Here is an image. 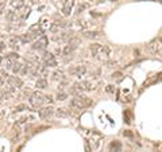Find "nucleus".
<instances>
[{
  "instance_id": "obj_1",
  "label": "nucleus",
  "mask_w": 162,
  "mask_h": 152,
  "mask_svg": "<svg viewBox=\"0 0 162 152\" xmlns=\"http://www.w3.org/2000/svg\"><path fill=\"white\" fill-rule=\"evenodd\" d=\"M91 53L96 59L99 61H108L111 55V49L106 45H99V43H93L91 45Z\"/></svg>"
},
{
  "instance_id": "obj_2",
  "label": "nucleus",
  "mask_w": 162,
  "mask_h": 152,
  "mask_svg": "<svg viewBox=\"0 0 162 152\" xmlns=\"http://www.w3.org/2000/svg\"><path fill=\"white\" fill-rule=\"evenodd\" d=\"M91 105H92V100L89 97L83 96V94L76 96L74 98L70 101V106L74 109H85L88 106H91Z\"/></svg>"
},
{
  "instance_id": "obj_3",
  "label": "nucleus",
  "mask_w": 162,
  "mask_h": 152,
  "mask_svg": "<svg viewBox=\"0 0 162 152\" xmlns=\"http://www.w3.org/2000/svg\"><path fill=\"white\" fill-rule=\"evenodd\" d=\"M45 101H46V96L38 90L34 92L31 97H30V104H31L34 108H41L42 105L45 104Z\"/></svg>"
},
{
  "instance_id": "obj_4",
  "label": "nucleus",
  "mask_w": 162,
  "mask_h": 152,
  "mask_svg": "<svg viewBox=\"0 0 162 152\" xmlns=\"http://www.w3.org/2000/svg\"><path fill=\"white\" fill-rule=\"evenodd\" d=\"M73 92H91L92 89H93V86H92V84L89 82V81H79V82H76L74 85H73Z\"/></svg>"
},
{
  "instance_id": "obj_5",
  "label": "nucleus",
  "mask_w": 162,
  "mask_h": 152,
  "mask_svg": "<svg viewBox=\"0 0 162 152\" xmlns=\"http://www.w3.org/2000/svg\"><path fill=\"white\" fill-rule=\"evenodd\" d=\"M47 43H49L47 37L42 35V37H39V38H38V39H37L35 42H34L33 49H35V50H45L46 47H47Z\"/></svg>"
},
{
  "instance_id": "obj_6",
  "label": "nucleus",
  "mask_w": 162,
  "mask_h": 152,
  "mask_svg": "<svg viewBox=\"0 0 162 152\" xmlns=\"http://www.w3.org/2000/svg\"><path fill=\"white\" fill-rule=\"evenodd\" d=\"M19 59V55L16 53H11L10 55H7L4 58V61H3V65H4V67L6 69H11L12 67V65H14V62H16Z\"/></svg>"
},
{
  "instance_id": "obj_7",
  "label": "nucleus",
  "mask_w": 162,
  "mask_h": 152,
  "mask_svg": "<svg viewBox=\"0 0 162 152\" xmlns=\"http://www.w3.org/2000/svg\"><path fill=\"white\" fill-rule=\"evenodd\" d=\"M38 115H39L41 119H50L52 116L54 115V109L52 106H46V108H41L39 111H38Z\"/></svg>"
},
{
  "instance_id": "obj_8",
  "label": "nucleus",
  "mask_w": 162,
  "mask_h": 152,
  "mask_svg": "<svg viewBox=\"0 0 162 152\" xmlns=\"http://www.w3.org/2000/svg\"><path fill=\"white\" fill-rule=\"evenodd\" d=\"M74 2H76V0H65V2H64V6H62L64 16H69V15H70L73 7H74Z\"/></svg>"
},
{
  "instance_id": "obj_9",
  "label": "nucleus",
  "mask_w": 162,
  "mask_h": 152,
  "mask_svg": "<svg viewBox=\"0 0 162 152\" xmlns=\"http://www.w3.org/2000/svg\"><path fill=\"white\" fill-rule=\"evenodd\" d=\"M149 50L153 54H157V55L162 57V43H160V42H157V41L151 42V43L149 45Z\"/></svg>"
},
{
  "instance_id": "obj_10",
  "label": "nucleus",
  "mask_w": 162,
  "mask_h": 152,
  "mask_svg": "<svg viewBox=\"0 0 162 152\" xmlns=\"http://www.w3.org/2000/svg\"><path fill=\"white\" fill-rule=\"evenodd\" d=\"M69 72H70L72 76L81 77V76H84V74L87 73V67L85 66H83V65H77V66H74V67H72Z\"/></svg>"
},
{
  "instance_id": "obj_11",
  "label": "nucleus",
  "mask_w": 162,
  "mask_h": 152,
  "mask_svg": "<svg viewBox=\"0 0 162 152\" xmlns=\"http://www.w3.org/2000/svg\"><path fill=\"white\" fill-rule=\"evenodd\" d=\"M7 82H8V85L11 88H14V89H19V88H22V80L20 78H18V77H7Z\"/></svg>"
},
{
  "instance_id": "obj_12",
  "label": "nucleus",
  "mask_w": 162,
  "mask_h": 152,
  "mask_svg": "<svg viewBox=\"0 0 162 152\" xmlns=\"http://www.w3.org/2000/svg\"><path fill=\"white\" fill-rule=\"evenodd\" d=\"M45 65L49 66V67H56L57 66V59L54 58V55L52 53H46L45 54Z\"/></svg>"
},
{
  "instance_id": "obj_13",
  "label": "nucleus",
  "mask_w": 162,
  "mask_h": 152,
  "mask_svg": "<svg viewBox=\"0 0 162 152\" xmlns=\"http://www.w3.org/2000/svg\"><path fill=\"white\" fill-rule=\"evenodd\" d=\"M108 151H110V152H122V151H123L122 143L118 141V140H114V141H111L110 145H108Z\"/></svg>"
},
{
  "instance_id": "obj_14",
  "label": "nucleus",
  "mask_w": 162,
  "mask_h": 152,
  "mask_svg": "<svg viewBox=\"0 0 162 152\" xmlns=\"http://www.w3.org/2000/svg\"><path fill=\"white\" fill-rule=\"evenodd\" d=\"M54 113H56L57 117H61V119H65V117H69V116H70V112H69L68 108H58Z\"/></svg>"
},
{
  "instance_id": "obj_15",
  "label": "nucleus",
  "mask_w": 162,
  "mask_h": 152,
  "mask_svg": "<svg viewBox=\"0 0 162 152\" xmlns=\"http://www.w3.org/2000/svg\"><path fill=\"white\" fill-rule=\"evenodd\" d=\"M85 38H89V39H96V38H100V33L97 31H88V33L83 34Z\"/></svg>"
},
{
  "instance_id": "obj_16",
  "label": "nucleus",
  "mask_w": 162,
  "mask_h": 152,
  "mask_svg": "<svg viewBox=\"0 0 162 152\" xmlns=\"http://www.w3.org/2000/svg\"><path fill=\"white\" fill-rule=\"evenodd\" d=\"M11 7H12V8H16V10H20L25 7V2H23V0H12V2H11Z\"/></svg>"
},
{
  "instance_id": "obj_17",
  "label": "nucleus",
  "mask_w": 162,
  "mask_h": 152,
  "mask_svg": "<svg viewBox=\"0 0 162 152\" xmlns=\"http://www.w3.org/2000/svg\"><path fill=\"white\" fill-rule=\"evenodd\" d=\"M74 47H76L74 45H70V43L66 45L64 47V50H62V54H64V55H70V54L73 53V50H74Z\"/></svg>"
},
{
  "instance_id": "obj_18",
  "label": "nucleus",
  "mask_w": 162,
  "mask_h": 152,
  "mask_svg": "<svg viewBox=\"0 0 162 152\" xmlns=\"http://www.w3.org/2000/svg\"><path fill=\"white\" fill-rule=\"evenodd\" d=\"M37 88H39V89L47 88V80H46L45 77H41V78L37 81Z\"/></svg>"
},
{
  "instance_id": "obj_19",
  "label": "nucleus",
  "mask_w": 162,
  "mask_h": 152,
  "mask_svg": "<svg viewBox=\"0 0 162 152\" xmlns=\"http://www.w3.org/2000/svg\"><path fill=\"white\" fill-rule=\"evenodd\" d=\"M11 70H12V73L15 74H18V73H20L22 72V63L20 62H14V65H12V67H11Z\"/></svg>"
},
{
  "instance_id": "obj_20",
  "label": "nucleus",
  "mask_w": 162,
  "mask_h": 152,
  "mask_svg": "<svg viewBox=\"0 0 162 152\" xmlns=\"http://www.w3.org/2000/svg\"><path fill=\"white\" fill-rule=\"evenodd\" d=\"M19 42H20V37H14V38H11V41H10V46L12 49H18Z\"/></svg>"
},
{
  "instance_id": "obj_21",
  "label": "nucleus",
  "mask_w": 162,
  "mask_h": 152,
  "mask_svg": "<svg viewBox=\"0 0 162 152\" xmlns=\"http://www.w3.org/2000/svg\"><path fill=\"white\" fill-rule=\"evenodd\" d=\"M53 78L54 80H64V72L62 70H57V72H54V74H53Z\"/></svg>"
},
{
  "instance_id": "obj_22",
  "label": "nucleus",
  "mask_w": 162,
  "mask_h": 152,
  "mask_svg": "<svg viewBox=\"0 0 162 152\" xmlns=\"http://www.w3.org/2000/svg\"><path fill=\"white\" fill-rule=\"evenodd\" d=\"M100 136H96V139H92V144H93V150H97L99 144H100Z\"/></svg>"
},
{
  "instance_id": "obj_23",
  "label": "nucleus",
  "mask_w": 162,
  "mask_h": 152,
  "mask_svg": "<svg viewBox=\"0 0 162 152\" xmlns=\"http://www.w3.org/2000/svg\"><path fill=\"white\" fill-rule=\"evenodd\" d=\"M66 98H68L66 93H58V94H57V100H58V101H65Z\"/></svg>"
},
{
  "instance_id": "obj_24",
  "label": "nucleus",
  "mask_w": 162,
  "mask_h": 152,
  "mask_svg": "<svg viewBox=\"0 0 162 152\" xmlns=\"http://www.w3.org/2000/svg\"><path fill=\"white\" fill-rule=\"evenodd\" d=\"M29 14H30V7H25V12L20 15V18L22 19H26L27 16H29Z\"/></svg>"
},
{
  "instance_id": "obj_25",
  "label": "nucleus",
  "mask_w": 162,
  "mask_h": 152,
  "mask_svg": "<svg viewBox=\"0 0 162 152\" xmlns=\"http://www.w3.org/2000/svg\"><path fill=\"white\" fill-rule=\"evenodd\" d=\"M7 19H8V20H14V19H16L14 11H8V14H7Z\"/></svg>"
},
{
  "instance_id": "obj_26",
  "label": "nucleus",
  "mask_w": 162,
  "mask_h": 152,
  "mask_svg": "<svg viewBox=\"0 0 162 152\" xmlns=\"http://www.w3.org/2000/svg\"><path fill=\"white\" fill-rule=\"evenodd\" d=\"M112 78H115L116 81H122V73H120V72L114 73V74H112Z\"/></svg>"
},
{
  "instance_id": "obj_27",
  "label": "nucleus",
  "mask_w": 162,
  "mask_h": 152,
  "mask_svg": "<svg viewBox=\"0 0 162 152\" xmlns=\"http://www.w3.org/2000/svg\"><path fill=\"white\" fill-rule=\"evenodd\" d=\"M26 108H27V106H26L25 104H20V105H18V106L15 108V111H16V112H22V111H25Z\"/></svg>"
},
{
  "instance_id": "obj_28",
  "label": "nucleus",
  "mask_w": 162,
  "mask_h": 152,
  "mask_svg": "<svg viewBox=\"0 0 162 152\" xmlns=\"http://www.w3.org/2000/svg\"><path fill=\"white\" fill-rule=\"evenodd\" d=\"M6 7V0H0V14L3 12V10H4Z\"/></svg>"
},
{
  "instance_id": "obj_29",
  "label": "nucleus",
  "mask_w": 162,
  "mask_h": 152,
  "mask_svg": "<svg viewBox=\"0 0 162 152\" xmlns=\"http://www.w3.org/2000/svg\"><path fill=\"white\" fill-rule=\"evenodd\" d=\"M85 8H87V6H85V4H84V6H80L79 8H77V14H81Z\"/></svg>"
},
{
  "instance_id": "obj_30",
  "label": "nucleus",
  "mask_w": 162,
  "mask_h": 152,
  "mask_svg": "<svg viewBox=\"0 0 162 152\" xmlns=\"http://www.w3.org/2000/svg\"><path fill=\"white\" fill-rule=\"evenodd\" d=\"M114 90H115V89H114L112 85H108V86H107V92H108V93H112Z\"/></svg>"
},
{
  "instance_id": "obj_31",
  "label": "nucleus",
  "mask_w": 162,
  "mask_h": 152,
  "mask_svg": "<svg viewBox=\"0 0 162 152\" xmlns=\"http://www.w3.org/2000/svg\"><path fill=\"white\" fill-rule=\"evenodd\" d=\"M123 135H124V136H128V137H133V133H131L130 131H126V132H123Z\"/></svg>"
},
{
  "instance_id": "obj_32",
  "label": "nucleus",
  "mask_w": 162,
  "mask_h": 152,
  "mask_svg": "<svg viewBox=\"0 0 162 152\" xmlns=\"http://www.w3.org/2000/svg\"><path fill=\"white\" fill-rule=\"evenodd\" d=\"M85 151L87 152H91V148H89V144H88V143H85Z\"/></svg>"
},
{
  "instance_id": "obj_33",
  "label": "nucleus",
  "mask_w": 162,
  "mask_h": 152,
  "mask_svg": "<svg viewBox=\"0 0 162 152\" xmlns=\"http://www.w3.org/2000/svg\"><path fill=\"white\" fill-rule=\"evenodd\" d=\"M3 98H4V96H3V92H2V90H0V101H2Z\"/></svg>"
},
{
  "instance_id": "obj_34",
  "label": "nucleus",
  "mask_w": 162,
  "mask_h": 152,
  "mask_svg": "<svg viewBox=\"0 0 162 152\" xmlns=\"http://www.w3.org/2000/svg\"><path fill=\"white\" fill-rule=\"evenodd\" d=\"M158 42H160V43H162V37L160 38V39H158Z\"/></svg>"
},
{
  "instance_id": "obj_35",
  "label": "nucleus",
  "mask_w": 162,
  "mask_h": 152,
  "mask_svg": "<svg viewBox=\"0 0 162 152\" xmlns=\"http://www.w3.org/2000/svg\"><path fill=\"white\" fill-rule=\"evenodd\" d=\"M154 152H162V151H154Z\"/></svg>"
},
{
  "instance_id": "obj_36",
  "label": "nucleus",
  "mask_w": 162,
  "mask_h": 152,
  "mask_svg": "<svg viewBox=\"0 0 162 152\" xmlns=\"http://www.w3.org/2000/svg\"><path fill=\"white\" fill-rule=\"evenodd\" d=\"M111 2H116V0H111Z\"/></svg>"
}]
</instances>
